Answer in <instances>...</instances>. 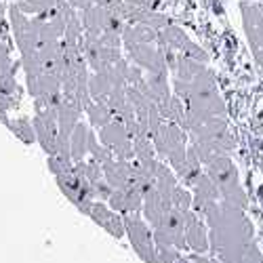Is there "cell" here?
Segmentation results:
<instances>
[{"label": "cell", "mask_w": 263, "mask_h": 263, "mask_svg": "<svg viewBox=\"0 0 263 263\" xmlns=\"http://www.w3.org/2000/svg\"><path fill=\"white\" fill-rule=\"evenodd\" d=\"M120 17L126 24H143L154 30H162L171 24V19L149 5V0H124V5L120 9Z\"/></svg>", "instance_id": "cell-7"}, {"label": "cell", "mask_w": 263, "mask_h": 263, "mask_svg": "<svg viewBox=\"0 0 263 263\" xmlns=\"http://www.w3.org/2000/svg\"><path fill=\"white\" fill-rule=\"evenodd\" d=\"M89 217L93 219V221H97L105 232H109L114 238H118V240L126 234V228H124V217H120L112 206L105 204L103 200L93 202Z\"/></svg>", "instance_id": "cell-10"}, {"label": "cell", "mask_w": 263, "mask_h": 263, "mask_svg": "<svg viewBox=\"0 0 263 263\" xmlns=\"http://www.w3.org/2000/svg\"><path fill=\"white\" fill-rule=\"evenodd\" d=\"M175 263H192V259H185V257H179L177 261H175Z\"/></svg>", "instance_id": "cell-20"}, {"label": "cell", "mask_w": 263, "mask_h": 263, "mask_svg": "<svg viewBox=\"0 0 263 263\" xmlns=\"http://www.w3.org/2000/svg\"><path fill=\"white\" fill-rule=\"evenodd\" d=\"M9 128L13 130V133L26 143H32L36 139V133H34V124L26 118H17V120H7Z\"/></svg>", "instance_id": "cell-14"}, {"label": "cell", "mask_w": 263, "mask_h": 263, "mask_svg": "<svg viewBox=\"0 0 263 263\" xmlns=\"http://www.w3.org/2000/svg\"><path fill=\"white\" fill-rule=\"evenodd\" d=\"M211 230V253L221 263H240L245 251L253 242V226L245 209L228 200H217L202 211Z\"/></svg>", "instance_id": "cell-1"}, {"label": "cell", "mask_w": 263, "mask_h": 263, "mask_svg": "<svg viewBox=\"0 0 263 263\" xmlns=\"http://www.w3.org/2000/svg\"><path fill=\"white\" fill-rule=\"evenodd\" d=\"M84 112L89 114V122H91L95 128H101V126H105L107 122H112V120H114L112 107H109L105 101H97V99H93L89 105L84 107Z\"/></svg>", "instance_id": "cell-13"}, {"label": "cell", "mask_w": 263, "mask_h": 263, "mask_svg": "<svg viewBox=\"0 0 263 263\" xmlns=\"http://www.w3.org/2000/svg\"><path fill=\"white\" fill-rule=\"evenodd\" d=\"M240 13H242V26H245V34L251 45L253 57L263 68V11L259 9L257 3L242 0L240 3Z\"/></svg>", "instance_id": "cell-4"}, {"label": "cell", "mask_w": 263, "mask_h": 263, "mask_svg": "<svg viewBox=\"0 0 263 263\" xmlns=\"http://www.w3.org/2000/svg\"><path fill=\"white\" fill-rule=\"evenodd\" d=\"M93 5H99V7H105L109 11H114L120 15V9L124 5V0H93Z\"/></svg>", "instance_id": "cell-18"}, {"label": "cell", "mask_w": 263, "mask_h": 263, "mask_svg": "<svg viewBox=\"0 0 263 263\" xmlns=\"http://www.w3.org/2000/svg\"><path fill=\"white\" fill-rule=\"evenodd\" d=\"M89 126L84 122H78L76 128L72 130V137H70V149H72V160H84L86 152H89Z\"/></svg>", "instance_id": "cell-12"}, {"label": "cell", "mask_w": 263, "mask_h": 263, "mask_svg": "<svg viewBox=\"0 0 263 263\" xmlns=\"http://www.w3.org/2000/svg\"><path fill=\"white\" fill-rule=\"evenodd\" d=\"M190 259H192V263H221L217 257H206L204 253H194Z\"/></svg>", "instance_id": "cell-19"}, {"label": "cell", "mask_w": 263, "mask_h": 263, "mask_svg": "<svg viewBox=\"0 0 263 263\" xmlns=\"http://www.w3.org/2000/svg\"><path fill=\"white\" fill-rule=\"evenodd\" d=\"M173 206L179 209V211H190V209H194V196H192L185 187L177 185V187L173 190Z\"/></svg>", "instance_id": "cell-15"}, {"label": "cell", "mask_w": 263, "mask_h": 263, "mask_svg": "<svg viewBox=\"0 0 263 263\" xmlns=\"http://www.w3.org/2000/svg\"><path fill=\"white\" fill-rule=\"evenodd\" d=\"M192 187H194V211L196 213H202L206 204L221 200V192H219L217 183L211 179V175L206 171L200 175L198 181H196Z\"/></svg>", "instance_id": "cell-11"}, {"label": "cell", "mask_w": 263, "mask_h": 263, "mask_svg": "<svg viewBox=\"0 0 263 263\" xmlns=\"http://www.w3.org/2000/svg\"><path fill=\"white\" fill-rule=\"evenodd\" d=\"M99 141L114 152L116 158L122 160H133L135 158V147H133V137H130L128 128L124 126L122 120L114 118L105 126L99 128Z\"/></svg>", "instance_id": "cell-6"}, {"label": "cell", "mask_w": 263, "mask_h": 263, "mask_svg": "<svg viewBox=\"0 0 263 263\" xmlns=\"http://www.w3.org/2000/svg\"><path fill=\"white\" fill-rule=\"evenodd\" d=\"M183 219H185V242L187 249L194 253H206L211 249V240L206 234V223L198 217L194 209L183 211Z\"/></svg>", "instance_id": "cell-9"}, {"label": "cell", "mask_w": 263, "mask_h": 263, "mask_svg": "<svg viewBox=\"0 0 263 263\" xmlns=\"http://www.w3.org/2000/svg\"><path fill=\"white\" fill-rule=\"evenodd\" d=\"M240 263H263V259H261V251H259L257 242H251V245H249V249L245 251L242 261H240Z\"/></svg>", "instance_id": "cell-17"}, {"label": "cell", "mask_w": 263, "mask_h": 263, "mask_svg": "<svg viewBox=\"0 0 263 263\" xmlns=\"http://www.w3.org/2000/svg\"><path fill=\"white\" fill-rule=\"evenodd\" d=\"M251 3H263V0H251Z\"/></svg>", "instance_id": "cell-21"}, {"label": "cell", "mask_w": 263, "mask_h": 263, "mask_svg": "<svg viewBox=\"0 0 263 263\" xmlns=\"http://www.w3.org/2000/svg\"><path fill=\"white\" fill-rule=\"evenodd\" d=\"M124 217V228L126 236L133 245L135 253L145 261V263H158L156 257V242H154V232L147 228V223L139 217V213H126Z\"/></svg>", "instance_id": "cell-3"}, {"label": "cell", "mask_w": 263, "mask_h": 263, "mask_svg": "<svg viewBox=\"0 0 263 263\" xmlns=\"http://www.w3.org/2000/svg\"><path fill=\"white\" fill-rule=\"evenodd\" d=\"M158 47L168 49V51H175V53H181V55H187V57L198 59L202 63L209 61V55L198 45H196V42H192L181 28L173 26V24H168L166 28H162L158 32Z\"/></svg>", "instance_id": "cell-8"}, {"label": "cell", "mask_w": 263, "mask_h": 263, "mask_svg": "<svg viewBox=\"0 0 263 263\" xmlns=\"http://www.w3.org/2000/svg\"><path fill=\"white\" fill-rule=\"evenodd\" d=\"M124 49L135 65L145 72H171L164 49L158 47V42H124Z\"/></svg>", "instance_id": "cell-5"}, {"label": "cell", "mask_w": 263, "mask_h": 263, "mask_svg": "<svg viewBox=\"0 0 263 263\" xmlns=\"http://www.w3.org/2000/svg\"><path fill=\"white\" fill-rule=\"evenodd\" d=\"M13 3L26 15H38V13H45L49 9V5L45 0H13Z\"/></svg>", "instance_id": "cell-16"}, {"label": "cell", "mask_w": 263, "mask_h": 263, "mask_svg": "<svg viewBox=\"0 0 263 263\" xmlns=\"http://www.w3.org/2000/svg\"><path fill=\"white\" fill-rule=\"evenodd\" d=\"M204 171L211 175V179L217 183L219 192H221V198L240 206L247 209V194L240 185V177H238V168L232 162V158L228 154H217L213 156L206 164Z\"/></svg>", "instance_id": "cell-2"}]
</instances>
